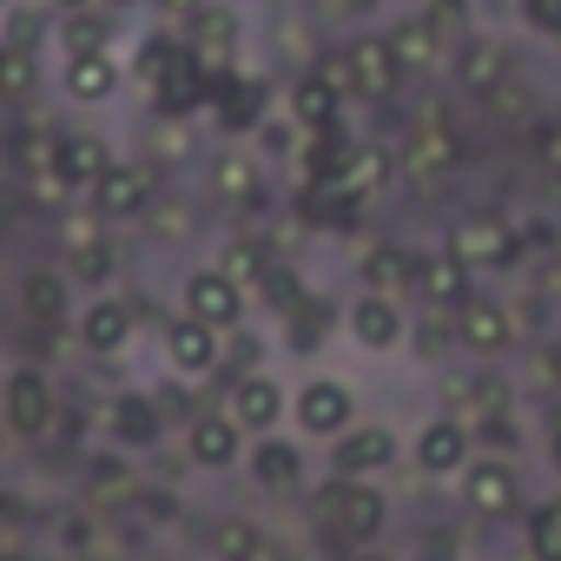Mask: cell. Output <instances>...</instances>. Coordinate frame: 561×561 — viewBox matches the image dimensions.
Returning <instances> with one entry per match:
<instances>
[{
	"label": "cell",
	"instance_id": "obj_1",
	"mask_svg": "<svg viewBox=\"0 0 561 561\" xmlns=\"http://www.w3.org/2000/svg\"><path fill=\"white\" fill-rule=\"evenodd\" d=\"M462 165V133L449 126L443 106H416L397 133V179L410 192H443Z\"/></svg>",
	"mask_w": 561,
	"mask_h": 561
},
{
	"label": "cell",
	"instance_id": "obj_2",
	"mask_svg": "<svg viewBox=\"0 0 561 561\" xmlns=\"http://www.w3.org/2000/svg\"><path fill=\"white\" fill-rule=\"evenodd\" d=\"M443 251H449L456 264H469V271H515L528 244H522V225H515L502 205H469V211L449 225Z\"/></svg>",
	"mask_w": 561,
	"mask_h": 561
},
{
	"label": "cell",
	"instance_id": "obj_3",
	"mask_svg": "<svg viewBox=\"0 0 561 561\" xmlns=\"http://www.w3.org/2000/svg\"><path fill=\"white\" fill-rule=\"evenodd\" d=\"M364 416H357V390L344 383V377H331V370H311L298 390H291V430L305 436V443H337L344 430H357Z\"/></svg>",
	"mask_w": 561,
	"mask_h": 561
},
{
	"label": "cell",
	"instance_id": "obj_4",
	"mask_svg": "<svg viewBox=\"0 0 561 561\" xmlns=\"http://www.w3.org/2000/svg\"><path fill=\"white\" fill-rule=\"evenodd\" d=\"M390 47H397L403 73H436L443 60H456V0L403 8V14L390 21Z\"/></svg>",
	"mask_w": 561,
	"mask_h": 561
},
{
	"label": "cell",
	"instance_id": "obj_5",
	"mask_svg": "<svg viewBox=\"0 0 561 561\" xmlns=\"http://www.w3.org/2000/svg\"><path fill=\"white\" fill-rule=\"evenodd\" d=\"M54 423H60V390H54L47 370L21 364V370L0 377V430H8L14 443H47Z\"/></svg>",
	"mask_w": 561,
	"mask_h": 561
},
{
	"label": "cell",
	"instance_id": "obj_6",
	"mask_svg": "<svg viewBox=\"0 0 561 561\" xmlns=\"http://www.w3.org/2000/svg\"><path fill=\"white\" fill-rule=\"evenodd\" d=\"M410 331H416V318H410V298H397V291H357L344 305V337L364 357H403Z\"/></svg>",
	"mask_w": 561,
	"mask_h": 561
},
{
	"label": "cell",
	"instance_id": "obj_7",
	"mask_svg": "<svg viewBox=\"0 0 561 561\" xmlns=\"http://www.w3.org/2000/svg\"><path fill=\"white\" fill-rule=\"evenodd\" d=\"M179 311H185V318H198V324H211V331H238V324H251V291L238 285V277H231L218 257H205V264H192V271H185V285H179Z\"/></svg>",
	"mask_w": 561,
	"mask_h": 561
},
{
	"label": "cell",
	"instance_id": "obj_8",
	"mask_svg": "<svg viewBox=\"0 0 561 561\" xmlns=\"http://www.w3.org/2000/svg\"><path fill=\"white\" fill-rule=\"evenodd\" d=\"M185 54L205 67V73H238L244 67V14H238V0H205V8L179 27Z\"/></svg>",
	"mask_w": 561,
	"mask_h": 561
},
{
	"label": "cell",
	"instance_id": "obj_9",
	"mask_svg": "<svg viewBox=\"0 0 561 561\" xmlns=\"http://www.w3.org/2000/svg\"><path fill=\"white\" fill-rule=\"evenodd\" d=\"M337 73H344L351 100H364V106L397 100V87L410 80L403 60H397V47H390V34H351V41L337 47Z\"/></svg>",
	"mask_w": 561,
	"mask_h": 561
},
{
	"label": "cell",
	"instance_id": "obj_10",
	"mask_svg": "<svg viewBox=\"0 0 561 561\" xmlns=\"http://www.w3.org/2000/svg\"><path fill=\"white\" fill-rule=\"evenodd\" d=\"M225 410L244 436H277L291 423V383L277 370H238L225 377Z\"/></svg>",
	"mask_w": 561,
	"mask_h": 561
},
{
	"label": "cell",
	"instance_id": "obj_11",
	"mask_svg": "<svg viewBox=\"0 0 561 561\" xmlns=\"http://www.w3.org/2000/svg\"><path fill=\"white\" fill-rule=\"evenodd\" d=\"M344 100H351V87H344L337 60H311V67H298L291 87H285V113H291L298 133H331V126H344Z\"/></svg>",
	"mask_w": 561,
	"mask_h": 561
},
{
	"label": "cell",
	"instance_id": "obj_12",
	"mask_svg": "<svg viewBox=\"0 0 561 561\" xmlns=\"http://www.w3.org/2000/svg\"><path fill=\"white\" fill-rule=\"evenodd\" d=\"M324 522L344 548H377L390 528V495L377 482H331L324 489Z\"/></svg>",
	"mask_w": 561,
	"mask_h": 561
},
{
	"label": "cell",
	"instance_id": "obj_13",
	"mask_svg": "<svg viewBox=\"0 0 561 561\" xmlns=\"http://www.w3.org/2000/svg\"><path fill=\"white\" fill-rule=\"evenodd\" d=\"M179 443H185V462H192L198 476L244 469V449H251V436L231 423V410H225V403H211V410L185 416V423H179Z\"/></svg>",
	"mask_w": 561,
	"mask_h": 561
},
{
	"label": "cell",
	"instance_id": "obj_14",
	"mask_svg": "<svg viewBox=\"0 0 561 561\" xmlns=\"http://www.w3.org/2000/svg\"><path fill=\"white\" fill-rule=\"evenodd\" d=\"M159 351H165V370L179 377V383H211V377H225V331H211V324H198V318H165V331H159Z\"/></svg>",
	"mask_w": 561,
	"mask_h": 561
},
{
	"label": "cell",
	"instance_id": "obj_15",
	"mask_svg": "<svg viewBox=\"0 0 561 561\" xmlns=\"http://www.w3.org/2000/svg\"><path fill=\"white\" fill-rule=\"evenodd\" d=\"M403 456L416 462V476H430V482H449V476H462V469L476 462V430L436 410V416H423V423H416V436L403 443Z\"/></svg>",
	"mask_w": 561,
	"mask_h": 561
},
{
	"label": "cell",
	"instance_id": "obj_16",
	"mask_svg": "<svg viewBox=\"0 0 561 561\" xmlns=\"http://www.w3.org/2000/svg\"><path fill=\"white\" fill-rule=\"evenodd\" d=\"M205 192H211L218 205H231V211H264L271 185H264V159L251 152V139L218 146V152L205 159Z\"/></svg>",
	"mask_w": 561,
	"mask_h": 561
},
{
	"label": "cell",
	"instance_id": "obj_17",
	"mask_svg": "<svg viewBox=\"0 0 561 561\" xmlns=\"http://www.w3.org/2000/svg\"><path fill=\"white\" fill-rule=\"evenodd\" d=\"M133 337H139V318H133V305H126L119 291L87 298V305H80V318H73V344H80L93 364L126 357V351H133Z\"/></svg>",
	"mask_w": 561,
	"mask_h": 561
},
{
	"label": "cell",
	"instance_id": "obj_18",
	"mask_svg": "<svg viewBox=\"0 0 561 561\" xmlns=\"http://www.w3.org/2000/svg\"><path fill=\"white\" fill-rule=\"evenodd\" d=\"M403 462V436L390 423H357L331 443V476L337 482H377Z\"/></svg>",
	"mask_w": 561,
	"mask_h": 561
},
{
	"label": "cell",
	"instance_id": "obj_19",
	"mask_svg": "<svg viewBox=\"0 0 561 561\" xmlns=\"http://www.w3.org/2000/svg\"><path fill=\"white\" fill-rule=\"evenodd\" d=\"M456 495H462V508H469L476 522H508V515H522V476H515L508 456H476V462L456 476Z\"/></svg>",
	"mask_w": 561,
	"mask_h": 561
},
{
	"label": "cell",
	"instance_id": "obj_20",
	"mask_svg": "<svg viewBox=\"0 0 561 561\" xmlns=\"http://www.w3.org/2000/svg\"><path fill=\"white\" fill-rule=\"evenodd\" d=\"M100 423H106V436H113L119 456H146V449H159L172 436V416H165V403L152 390H119Z\"/></svg>",
	"mask_w": 561,
	"mask_h": 561
},
{
	"label": "cell",
	"instance_id": "obj_21",
	"mask_svg": "<svg viewBox=\"0 0 561 561\" xmlns=\"http://www.w3.org/2000/svg\"><path fill=\"white\" fill-rule=\"evenodd\" d=\"M515 337H522V318H515L508 298L476 291L456 311V351H469V357H502V351H515Z\"/></svg>",
	"mask_w": 561,
	"mask_h": 561
},
{
	"label": "cell",
	"instance_id": "obj_22",
	"mask_svg": "<svg viewBox=\"0 0 561 561\" xmlns=\"http://www.w3.org/2000/svg\"><path fill=\"white\" fill-rule=\"evenodd\" d=\"M410 298H416L423 311H443V318H456V311L476 298V271H469V264H456L449 251H416Z\"/></svg>",
	"mask_w": 561,
	"mask_h": 561
},
{
	"label": "cell",
	"instance_id": "obj_23",
	"mask_svg": "<svg viewBox=\"0 0 561 561\" xmlns=\"http://www.w3.org/2000/svg\"><path fill=\"white\" fill-rule=\"evenodd\" d=\"M449 67H456V93H469V100L489 106V93L502 80H515V47L502 34H469V41H456V60Z\"/></svg>",
	"mask_w": 561,
	"mask_h": 561
},
{
	"label": "cell",
	"instance_id": "obj_24",
	"mask_svg": "<svg viewBox=\"0 0 561 561\" xmlns=\"http://www.w3.org/2000/svg\"><path fill=\"white\" fill-rule=\"evenodd\" d=\"M152 198H159V185H152L146 159H113V172L87 192V205H93L106 225H133V218H146Z\"/></svg>",
	"mask_w": 561,
	"mask_h": 561
},
{
	"label": "cell",
	"instance_id": "obj_25",
	"mask_svg": "<svg viewBox=\"0 0 561 561\" xmlns=\"http://www.w3.org/2000/svg\"><path fill=\"white\" fill-rule=\"evenodd\" d=\"M60 100L67 106H106L126 93V60L119 54H60Z\"/></svg>",
	"mask_w": 561,
	"mask_h": 561
},
{
	"label": "cell",
	"instance_id": "obj_26",
	"mask_svg": "<svg viewBox=\"0 0 561 561\" xmlns=\"http://www.w3.org/2000/svg\"><path fill=\"white\" fill-rule=\"evenodd\" d=\"M443 416H456V423H469V430H482L489 416H508L502 377H495V370H449V383H443Z\"/></svg>",
	"mask_w": 561,
	"mask_h": 561
},
{
	"label": "cell",
	"instance_id": "obj_27",
	"mask_svg": "<svg viewBox=\"0 0 561 561\" xmlns=\"http://www.w3.org/2000/svg\"><path fill=\"white\" fill-rule=\"evenodd\" d=\"M21 318L34 331H73L80 305H73V277L67 271H27L21 277Z\"/></svg>",
	"mask_w": 561,
	"mask_h": 561
},
{
	"label": "cell",
	"instance_id": "obj_28",
	"mask_svg": "<svg viewBox=\"0 0 561 561\" xmlns=\"http://www.w3.org/2000/svg\"><path fill=\"white\" fill-rule=\"evenodd\" d=\"M337 185H344L357 205H377V198L397 185V146H383V139H351Z\"/></svg>",
	"mask_w": 561,
	"mask_h": 561
},
{
	"label": "cell",
	"instance_id": "obj_29",
	"mask_svg": "<svg viewBox=\"0 0 561 561\" xmlns=\"http://www.w3.org/2000/svg\"><path fill=\"white\" fill-rule=\"evenodd\" d=\"M244 476L257 482V489H271V495H291L298 482H305V449L277 430V436H251V449H244Z\"/></svg>",
	"mask_w": 561,
	"mask_h": 561
},
{
	"label": "cell",
	"instance_id": "obj_30",
	"mask_svg": "<svg viewBox=\"0 0 561 561\" xmlns=\"http://www.w3.org/2000/svg\"><path fill=\"white\" fill-rule=\"evenodd\" d=\"M113 146L100 139V133H60V185H67V198H87L106 172H113Z\"/></svg>",
	"mask_w": 561,
	"mask_h": 561
},
{
	"label": "cell",
	"instance_id": "obj_31",
	"mask_svg": "<svg viewBox=\"0 0 561 561\" xmlns=\"http://www.w3.org/2000/svg\"><path fill=\"white\" fill-rule=\"evenodd\" d=\"M264 100H271V93H264V80H251V73H225V80H218V93H211L218 126H225V133H244V139L277 113V106H264Z\"/></svg>",
	"mask_w": 561,
	"mask_h": 561
},
{
	"label": "cell",
	"instance_id": "obj_32",
	"mask_svg": "<svg viewBox=\"0 0 561 561\" xmlns=\"http://www.w3.org/2000/svg\"><path fill=\"white\" fill-rule=\"evenodd\" d=\"M54 47L60 54H119V21L100 8H80V14H54Z\"/></svg>",
	"mask_w": 561,
	"mask_h": 561
},
{
	"label": "cell",
	"instance_id": "obj_33",
	"mask_svg": "<svg viewBox=\"0 0 561 561\" xmlns=\"http://www.w3.org/2000/svg\"><path fill=\"white\" fill-rule=\"evenodd\" d=\"M185 67V41H179V27H159V34H139L133 41V87L152 100L172 73Z\"/></svg>",
	"mask_w": 561,
	"mask_h": 561
},
{
	"label": "cell",
	"instance_id": "obj_34",
	"mask_svg": "<svg viewBox=\"0 0 561 561\" xmlns=\"http://www.w3.org/2000/svg\"><path fill=\"white\" fill-rule=\"evenodd\" d=\"M126 271V251H119V238L106 231V238H87V244H73L67 251V277H73V291H113V277Z\"/></svg>",
	"mask_w": 561,
	"mask_h": 561
},
{
	"label": "cell",
	"instance_id": "obj_35",
	"mask_svg": "<svg viewBox=\"0 0 561 561\" xmlns=\"http://www.w3.org/2000/svg\"><path fill=\"white\" fill-rule=\"evenodd\" d=\"M331 331H344V311H337L331 298H318V291H305V298L285 311V344H291L298 357H311Z\"/></svg>",
	"mask_w": 561,
	"mask_h": 561
},
{
	"label": "cell",
	"instance_id": "obj_36",
	"mask_svg": "<svg viewBox=\"0 0 561 561\" xmlns=\"http://www.w3.org/2000/svg\"><path fill=\"white\" fill-rule=\"evenodd\" d=\"M139 489H146V482L133 476V456H119V449L87 469V502H93V508H133Z\"/></svg>",
	"mask_w": 561,
	"mask_h": 561
},
{
	"label": "cell",
	"instance_id": "obj_37",
	"mask_svg": "<svg viewBox=\"0 0 561 561\" xmlns=\"http://www.w3.org/2000/svg\"><path fill=\"white\" fill-rule=\"evenodd\" d=\"M357 271H364V291H397V298H410L416 251H410V244H370Z\"/></svg>",
	"mask_w": 561,
	"mask_h": 561
},
{
	"label": "cell",
	"instance_id": "obj_38",
	"mask_svg": "<svg viewBox=\"0 0 561 561\" xmlns=\"http://www.w3.org/2000/svg\"><path fill=\"white\" fill-rule=\"evenodd\" d=\"M522 554H528V561H561V489L541 495V502L522 515Z\"/></svg>",
	"mask_w": 561,
	"mask_h": 561
},
{
	"label": "cell",
	"instance_id": "obj_39",
	"mask_svg": "<svg viewBox=\"0 0 561 561\" xmlns=\"http://www.w3.org/2000/svg\"><path fill=\"white\" fill-rule=\"evenodd\" d=\"M218 264L238 277V285H244L251 298H257V291L271 285V277H277V257H271V244H264V238H231V244L218 251Z\"/></svg>",
	"mask_w": 561,
	"mask_h": 561
},
{
	"label": "cell",
	"instance_id": "obj_40",
	"mask_svg": "<svg viewBox=\"0 0 561 561\" xmlns=\"http://www.w3.org/2000/svg\"><path fill=\"white\" fill-rule=\"evenodd\" d=\"M257 548H264V528L251 515H225L211 535V561H257Z\"/></svg>",
	"mask_w": 561,
	"mask_h": 561
},
{
	"label": "cell",
	"instance_id": "obj_41",
	"mask_svg": "<svg viewBox=\"0 0 561 561\" xmlns=\"http://www.w3.org/2000/svg\"><path fill=\"white\" fill-rule=\"evenodd\" d=\"M238 370H271V344H264L257 324L225 331V377H238Z\"/></svg>",
	"mask_w": 561,
	"mask_h": 561
},
{
	"label": "cell",
	"instance_id": "obj_42",
	"mask_svg": "<svg viewBox=\"0 0 561 561\" xmlns=\"http://www.w3.org/2000/svg\"><path fill=\"white\" fill-rule=\"evenodd\" d=\"M456 344V318H443V311H423L416 318V331H410V351L430 364V370H443V351Z\"/></svg>",
	"mask_w": 561,
	"mask_h": 561
},
{
	"label": "cell",
	"instance_id": "obj_43",
	"mask_svg": "<svg viewBox=\"0 0 561 561\" xmlns=\"http://www.w3.org/2000/svg\"><path fill=\"white\" fill-rule=\"evenodd\" d=\"M535 106H541V93H535L522 73H515V80H502V87L489 93V113H495V119H528V126H535Z\"/></svg>",
	"mask_w": 561,
	"mask_h": 561
},
{
	"label": "cell",
	"instance_id": "obj_44",
	"mask_svg": "<svg viewBox=\"0 0 561 561\" xmlns=\"http://www.w3.org/2000/svg\"><path fill=\"white\" fill-rule=\"evenodd\" d=\"M41 34H54L41 14H27V8H8V14H0V47H14V54H27Z\"/></svg>",
	"mask_w": 561,
	"mask_h": 561
},
{
	"label": "cell",
	"instance_id": "obj_45",
	"mask_svg": "<svg viewBox=\"0 0 561 561\" xmlns=\"http://www.w3.org/2000/svg\"><path fill=\"white\" fill-rule=\"evenodd\" d=\"M528 152H535L541 172L561 179V119H535V126H528Z\"/></svg>",
	"mask_w": 561,
	"mask_h": 561
},
{
	"label": "cell",
	"instance_id": "obj_46",
	"mask_svg": "<svg viewBox=\"0 0 561 561\" xmlns=\"http://www.w3.org/2000/svg\"><path fill=\"white\" fill-rule=\"evenodd\" d=\"M60 541H67V548H80V554H87V548H93V541H100V522H93V508H80V515H67V522H60Z\"/></svg>",
	"mask_w": 561,
	"mask_h": 561
},
{
	"label": "cell",
	"instance_id": "obj_47",
	"mask_svg": "<svg viewBox=\"0 0 561 561\" xmlns=\"http://www.w3.org/2000/svg\"><path fill=\"white\" fill-rule=\"evenodd\" d=\"M152 8H159V21H165V27H185V21L205 8V0H152Z\"/></svg>",
	"mask_w": 561,
	"mask_h": 561
},
{
	"label": "cell",
	"instance_id": "obj_48",
	"mask_svg": "<svg viewBox=\"0 0 561 561\" xmlns=\"http://www.w3.org/2000/svg\"><path fill=\"white\" fill-rule=\"evenodd\" d=\"M21 522H27V502H21V495H0V541H8Z\"/></svg>",
	"mask_w": 561,
	"mask_h": 561
},
{
	"label": "cell",
	"instance_id": "obj_49",
	"mask_svg": "<svg viewBox=\"0 0 561 561\" xmlns=\"http://www.w3.org/2000/svg\"><path fill=\"white\" fill-rule=\"evenodd\" d=\"M541 456H548V469H554V476H561V416H554V423H548V436H541Z\"/></svg>",
	"mask_w": 561,
	"mask_h": 561
},
{
	"label": "cell",
	"instance_id": "obj_50",
	"mask_svg": "<svg viewBox=\"0 0 561 561\" xmlns=\"http://www.w3.org/2000/svg\"><path fill=\"white\" fill-rule=\"evenodd\" d=\"M337 14H370V8H383V0H331Z\"/></svg>",
	"mask_w": 561,
	"mask_h": 561
},
{
	"label": "cell",
	"instance_id": "obj_51",
	"mask_svg": "<svg viewBox=\"0 0 561 561\" xmlns=\"http://www.w3.org/2000/svg\"><path fill=\"white\" fill-rule=\"evenodd\" d=\"M257 561H305V554H291V548H277V541H264V548H257Z\"/></svg>",
	"mask_w": 561,
	"mask_h": 561
},
{
	"label": "cell",
	"instance_id": "obj_52",
	"mask_svg": "<svg viewBox=\"0 0 561 561\" xmlns=\"http://www.w3.org/2000/svg\"><path fill=\"white\" fill-rule=\"evenodd\" d=\"M54 14H80V8H100V0H47Z\"/></svg>",
	"mask_w": 561,
	"mask_h": 561
},
{
	"label": "cell",
	"instance_id": "obj_53",
	"mask_svg": "<svg viewBox=\"0 0 561 561\" xmlns=\"http://www.w3.org/2000/svg\"><path fill=\"white\" fill-rule=\"evenodd\" d=\"M344 561H390L383 548H344Z\"/></svg>",
	"mask_w": 561,
	"mask_h": 561
},
{
	"label": "cell",
	"instance_id": "obj_54",
	"mask_svg": "<svg viewBox=\"0 0 561 561\" xmlns=\"http://www.w3.org/2000/svg\"><path fill=\"white\" fill-rule=\"evenodd\" d=\"M548 291H554V305H561V271H554V277H548Z\"/></svg>",
	"mask_w": 561,
	"mask_h": 561
},
{
	"label": "cell",
	"instance_id": "obj_55",
	"mask_svg": "<svg viewBox=\"0 0 561 561\" xmlns=\"http://www.w3.org/2000/svg\"><path fill=\"white\" fill-rule=\"evenodd\" d=\"M548 41H554V54H561V21H554V34H548Z\"/></svg>",
	"mask_w": 561,
	"mask_h": 561
},
{
	"label": "cell",
	"instance_id": "obj_56",
	"mask_svg": "<svg viewBox=\"0 0 561 561\" xmlns=\"http://www.w3.org/2000/svg\"><path fill=\"white\" fill-rule=\"evenodd\" d=\"M8 443H14V436H8V430H0V456H8Z\"/></svg>",
	"mask_w": 561,
	"mask_h": 561
},
{
	"label": "cell",
	"instance_id": "obj_57",
	"mask_svg": "<svg viewBox=\"0 0 561 561\" xmlns=\"http://www.w3.org/2000/svg\"><path fill=\"white\" fill-rule=\"evenodd\" d=\"M8 8H21V0H0V14H8Z\"/></svg>",
	"mask_w": 561,
	"mask_h": 561
},
{
	"label": "cell",
	"instance_id": "obj_58",
	"mask_svg": "<svg viewBox=\"0 0 561 561\" xmlns=\"http://www.w3.org/2000/svg\"><path fill=\"white\" fill-rule=\"evenodd\" d=\"M0 561H8V548H0Z\"/></svg>",
	"mask_w": 561,
	"mask_h": 561
},
{
	"label": "cell",
	"instance_id": "obj_59",
	"mask_svg": "<svg viewBox=\"0 0 561 561\" xmlns=\"http://www.w3.org/2000/svg\"><path fill=\"white\" fill-rule=\"evenodd\" d=\"M383 8H397V0H383Z\"/></svg>",
	"mask_w": 561,
	"mask_h": 561
},
{
	"label": "cell",
	"instance_id": "obj_60",
	"mask_svg": "<svg viewBox=\"0 0 561 561\" xmlns=\"http://www.w3.org/2000/svg\"><path fill=\"white\" fill-rule=\"evenodd\" d=\"M8 561H14V554H8Z\"/></svg>",
	"mask_w": 561,
	"mask_h": 561
},
{
	"label": "cell",
	"instance_id": "obj_61",
	"mask_svg": "<svg viewBox=\"0 0 561 561\" xmlns=\"http://www.w3.org/2000/svg\"><path fill=\"white\" fill-rule=\"evenodd\" d=\"M522 561H528V554H522Z\"/></svg>",
	"mask_w": 561,
	"mask_h": 561
}]
</instances>
